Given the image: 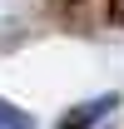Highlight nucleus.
Listing matches in <instances>:
<instances>
[{
	"instance_id": "2",
	"label": "nucleus",
	"mask_w": 124,
	"mask_h": 129,
	"mask_svg": "<svg viewBox=\"0 0 124 129\" xmlns=\"http://www.w3.org/2000/svg\"><path fill=\"white\" fill-rule=\"evenodd\" d=\"M0 129H35V119L20 104H10V99H0Z\"/></svg>"
},
{
	"instance_id": "1",
	"label": "nucleus",
	"mask_w": 124,
	"mask_h": 129,
	"mask_svg": "<svg viewBox=\"0 0 124 129\" xmlns=\"http://www.w3.org/2000/svg\"><path fill=\"white\" fill-rule=\"evenodd\" d=\"M109 109H119V94H99V99H84V104H75V109L65 114L55 129H89V124H99Z\"/></svg>"
}]
</instances>
